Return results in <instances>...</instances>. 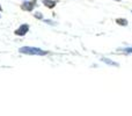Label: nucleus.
Instances as JSON below:
<instances>
[{
  "label": "nucleus",
  "instance_id": "f257e3e1",
  "mask_svg": "<svg viewBox=\"0 0 132 116\" xmlns=\"http://www.w3.org/2000/svg\"><path fill=\"white\" fill-rule=\"evenodd\" d=\"M21 53L24 55H37V56H45L49 53V51L46 50H42L39 48H34V47H22L19 49Z\"/></svg>",
  "mask_w": 132,
  "mask_h": 116
},
{
  "label": "nucleus",
  "instance_id": "f03ea898",
  "mask_svg": "<svg viewBox=\"0 0 132 116\" xmlns=\"http://www.w3.org/2000/svg\"><path fill=\"white\" fill-rule=\"evenodd\" d=\"M37 1L36 0H32V1H24L22 5H21V8L23 11H27V12H31L35 7L37 6Z\"/></svg>",
  "mask_w": 132,
  "mask_h": 116
},
{
  "label": "nucleus",
  "instance_id": "7ed1b4c3",
  "mask_svg": "<svg viewBox=\"0 0 132 116\" xmlns=\"http://www.w3.org/2000/svg\"><path fill=\"white\" fill-rule=\"evenodd\" d=\"M28 32H29V26H28L27 23H23V25H21L20 27L15 30V35H18V36H24Z\"/></svg>",
  "mask_w": 132,
  "mask_h": 116
},
{
  "label": "nucleus",
  "instance_id": "20e7f679",
  "mask_svg": "<svg viewBox=\"0 0 132 116\" xmlns=\"http://www.w3.org/2000/svg\"><path fill=\"white\" fill-rule=\"evenodd\" d=\"M43 5H45L48 8H53V7L57 5L58 1H56V0H43Z\"/></svg>",
  "mask_w": 132,
  "mask_h": 116
},
{
  "label": "nucleus",
  "instance_id": "39448f33",
  "mask_svg": "<svg viewBox=\"0 0 132 116\" xmlns=\"http://www.w3.org/2000/svg\"><path fill=\"white\" fill-rule=\"evenodd\" d=\"M101 60L103 61V63H105V64H108V65H111V66H119V64L118 63H116V61H114V60H111V59H109V58H101Z\"/></svg>",
  "mask_w": 132,
  "mask_h": 116
},
{
  "label": "nucleus",
  "instance_id": "423d86ee",
  "mask_svg": "<svg viewBox=\"0 0 132 116\" xmlns=\"http://www.w3.org/2000/svg\"><path fill=\"white\" fill-rule=\"evenodd\" d=\"M116 22L118 23L119 26H128V23H129V22H128V20H125V19H121V18L117 19Z\"/></svg>",
  "mask_w": 132,
  "mask_h": 116
},
{
  "label": "nucleus",
  "instance_id": "0eeeda50",
  "mask_svg": "<svg viewBox=\"0 0 132 116\" xmlns=\"http://www.w3.org/2000/svg\"><path fill=\"white\" fill-rule=\"evenodd\" d=\"M34 16L36 19H38V20H43V14L39 13V12H36V13L34 14Z\"/></svg>",
  "mask_w": 132,
  "mask_h": 116
},
{
  "label": "nucleus",
  "instance_id": "6e6552de",
  "mask_svg": "<svg viewBox=\"0 0 132 116\" xmlns=\"http://www.w3.org/2000/svg\"><path fill=\"white\" fill-rule=\"evenodd\" d=\"M44 22L48 23V25H51V26H56V25H57V23H56L55 21H52V20H44Z\"/></svg>",
  "mask_w": 132,
  "mask_h": 116
},
{
  "label": "nucleus",
  "instance_id": "1a4fd4ad",
  "mask_svg": "<svg viewBox=\"0 0 132 116\" xmlns=\"http://www.w3.org/2000/svg\"><path fill=\"white\" fill-rule=\"evenodd\" d=\"M122 51H124L125 53H132V48H124L122 49Z\"/></svg>",
  "mask_w": 132,
  "mask_h": 116
},
{
  "label": "nucleus",
  "instance_id": "9d476101",
  "mask_svg": "<svg viewBox=\"0 0 132 116\" xmlns=\"http://www.w3.org/2000/svg\"><path fill=\"white\" fill-rule=\"evenodd\" d=\"M2 11V8H1V6H0V12H1Z\"/></svg>",
  "mask_w": 132,
  "mask_h": 116
},
{
  "label": "nucleus",
  "instance_id": "9b49d317",
  "mask_svg": "<svg viewBox=\"0 0 132 116\" xmlns=\"http://www.w3.org/2000/svg\"><path fill=\"white\" fill-rule=\"evenodd\" d=\"M116 1H121V0H116Z\"/></svg>",
  "mask_w": 132,
  "mask_h": 116
}]
</instances>
